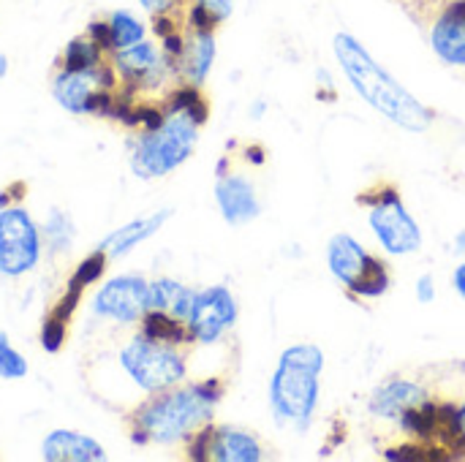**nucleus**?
<instances>
[{
  "instance_id": "8",
  "label": "nucleus",
  "mask_w": 465,
  "mask_h": 462,
  "mask_svg": "<svg viewBox=\"0 0 465 462\" xmlns=\"http://www.w3.org/2000/svg\"><path fill=\"white\" fill-rule=\"evenodd\" d=\"M330 270L357 297H381L390 286L387 264L381 259L365 253L346 234H338L330 242Z\"/></svg>"
},
{
  "instance_id": "24",
  "label": "nucleus",
  "mask_w": 465,
  "mask_h": 462,
  "mask_svg": "<svg viewBox=\"0 0 465 462\" xmlns=\"http://www.w3.org/2000/svg\"><path fill=\"white\" fill-rule=\"evenodd\" d=\"M74 237H76V229H74L71 215L63 210H52L44 221V240L49 242L52 253L68 251L74 245Z\"/></svg>"
},
{
  "instance_id": "11",
  "label": "nucleus",
  "mask_w": 465,
  "mask_h": 462,
  "mask_svg": "<svg viewBox=\"0 0 465 462\" xmlns=\"http://www.w3.org/2000/svg\"><path fill=\"white\" fill-rule=\"evenodd\" d=\"M112 65L117 68V76L128 90H155L169 76L180 74L174 63L147 38L134 46L112 52Z\"/></svg>"
},
{
  "instance_id": "27",
  "label": "nucleus",
  "mask_w": 465,
  "mask_h": 462,
  "mask_svg": "<svg viewBox=\"0 0 465 462\" xmlns=\"http://www.w3.org/2000/svg\"><path fill=\"white\" fill-rule=\"evenodd\" d=\"M65 338H68V324L60 321V319L46 316L44 324H41V346H44V351L57 354L65 346Z\"/></svg>"
},
{
  "instance_id": "26",
  "label": "nucleus",
  "mask_w": 465,
  "mask_h": 462,
  "mask_svg": "<svg viewBox=\"0 0 465 462\" xmlns=\"http://www.w3.org/2000/svg\"><path fill=\"white\" fill-rule=\"evenodd\" d=\"M106 264H109V256L101 251V248H95L84 261H79V267L74 270V275H71V280L76 283V286H82V289H87V286H93L104 272H106Z\"/></svg>"
},
{
  "instance_id": "6",
  "label": "nucleus",
  "mask_w": 465,
  "mask_h": 462,
  "mask_svg": "<svg viewBox=\"0 0 465 462\" xmlns=\"http://www.w3.org/2000/svg\"><path fill=\"white\" fill-rule=\"evenodd\" d=\"M120 365L136 387L153 395L172 389L185 378V357L177 346L158 343L144 335H136L123 346Z\"/></svg>"
},
{
  "instance_id": "31",
  "label": "nucleus",
  "mask_w": 465,
  "mask_h": 462,
  "mask_svg": "<svg viewBox=\"0 0 465 462\" xmlns=\"http://www.w3.org/2000/svg\"><path fill=\"white\" fill-rule=\"evenodd\" d=\"M191 3H196V5H202L218 25L223 22V19H229V14H232V5H234V0H191Z\"/></svg>"
},
{
  "instance_id": "12",
  "label": "nucleus",
  "mask_w": 465,
  "mask_h": 462,
  "mask_svg": "<svg viewBox=\"0 0 465 462\" xmlns=\"http://www.w3.org/2000/svg\"><path fill=\"white\" fill-rule=\"evenodd\" d=\"M93 310L117 324H136L150 310V283L139 275H120L101 286Z\"/></svg>"
},
{
  "instance_id": "35",
  "label": "nucleus",
  "mask_w": 465,
  "mask_h": 462,
  "mask_svg": "<svg viewBox=\"0 0 465 462\" xmlns=\"http://www.w3.org/2000/svg\"><path fill=\"white\" fill-rule=\"evenodd\" d=\"M455 289L465 297V264L458 270V275H455Z\"/></svg>"
},
{
  "instance_id": "15",
  "label": "nucleus",
  "mask_w": 465,
  "mask_h": 462,
  "mask_svg": "<svg viewBox=\"0 0 465 462\" xmlns=\"http://www.w3.org/2000/svg\"><path fill=\"white\" fill-rule=\"evenodd\" d=\"M215 199L223 212V218L234 226L248 223L259 215V199L253 185L242 174H226L221 169L218 185H215Z\"/></svg>"
},
{
  "instance_id": "28",
  "label": "nucleus",
  "mask_w": 465,
  "mask_h": 462,
  "mask_svg": "<svg viewBox=\"0 0 465 462\" xmlns=\"http://www.w3.org/2000/svg\"><path fill=\"white\" fill-rule=\"evenodd\" d=\"M82 294H84V289L82 286H76L74 280H68V289H65V294L54 302V308L49 310V316L52 319H60V321H71V316L76 313V308H79V300H82Z\"/></svg>"
},
{
  "instance_id": "4",
  "label": "nucleus",
  "mask_w": 465,
  "mask_h": 462,
  "mask_svg": "<svg viewBox=\"0 0 465 462\" xmlns=\"http://www.w3.org/2000/svg\"><path fill=\"white\" fill-rule=\"evenodd\" d=\"M199 123L188 112H166V120L153 128L142 131V136L131 144V169L142 180H155L174 172L183 161L191 158Z\"/></svg>"
},
{
  "instance_id": "23",
  "label": "nucleus",
  "mask_w": 465,
  "mask_h": 462,
  "mask_svg": "<svg viewBox=\"0 0 465 462\" xmlns=\"http://www.w3.org/2000/svg\"><path fill=\"white\" fill-rule=\"evenodd\" d=\"M109 27H112L114 52H117V49H125V46H134V44H139V41L147 38L144 22H142L136 14L125 11V8H117V11L109 14Z\"/></svg>"
},
{
  "instance_id": "34",
  "label": "nucleus",
  "mask_w": 465,
  "mask_h": 462,
  "mask_svg": "<svg viewBox=\"0 0 465 462\" xmlns=\"http://www.w3.org/2000/svg\"><path fill=\"white\" fill-rule=\"evenodd\" d=\"M458 430H460V441H458V449L465 452V406L458 411Z\"/></svg>"
},
{
  "instance_id": "3",
  "label": "nucleus",
  "mask_w": 465,
  "mask_h": 462,
  "mask_svg": "<svg viewBox=\"0 0 465 462\" xmlns=\"http://www.w3.org/2000/svg\"><path fill=\"white\" fill-rule=\"evenodd\" d=\"M322 351L316 346H294L283 354L272 384L270 403L281 425H305L319 398Z\"/></svg>"
},
{
  "instance_id": "30",
  "label": "nucleus",
  "mask_w": 465,
  "mask_h": 462,
  "mask_svg": "<svg viewBox=\"0 0 465 462\" xmlns=\"http://www.w3.org/2000/svg\"><path fill=\"white\" fill-rule=\"evenodd\" d=\"M139 5L150 16H158V14H180V8L185 5V0H139Z\"/></svg>"
},
{
  "instance_id": "14",
  "label": "nucleus",
  "mask_w": 465,
  "mask_h": 462,
  "mask_svg": "<svg viewBox=\"0 0 465 462\" xmlns=\"http://www.w3.org/2000/svg\"><path fill=\"white\" fill-rule=\"evenodd\" d=\"M433 49L441 60L465 65V0H450L433 19L430 30Z\"/></svg>"
},
{
  "instance_id": "33",
  "label": "nucleus",
  "mask_w": 465,
  "mask_h": 462,
  "mask_svg": "<svg viewBox=\"0 0 465 462\" xmlns=\"http://www.w3.org/2000/svg\"><path fill=\"white\" fill-rule=\"evenodd\" d=\"M450 0H428V25H433V19L441 14V8L447 5Z\"/></svg>"
},
{
  "instance_id": "18",
  "label": "nucleus",
  "mask_w": 465,
  "mask_h": 462,
  "mask_svg": "<svg viewBox=\"0 0 465 462\" xmlns=\"http://www.w3.org/2000/svg\"><path fill=\"white\" fill-rule=\"evenodd\" d=\"M428 398H425V389L411 384V381H387L376 395H373V414L384 417V419H395L401 422L409 411H414L417 406H422Z\"/></svg>"
},
{
  "instance_id": "2",
  "label": "nucleus",
  "mask_w": 465,
  "mask_h": 462,
  "mask_svg": "<svg viewBox=\"0 0 465 462\" xmlns=\"http://www.w3.org/2000/svg\"><path fill=\"white\" fill-rule=\"evenodd\" d=\"M335 52H338V60L343 65V71L349 74L351 84L379 109L384 112L390 120H395L398 125L403 128H411V131H422L430 125V112L414 101L384 68H379L373 63V57L346 33L335 35Z\"/></svg>"
},
{
  "instance_id": "16",
  "label": "nucleus",
  "mask_w": 465,
  "mask_h": 462,
  "mask_svg": "<svg viewBox=\"0 0 465 462\" xmlns=\"http://www.w3.org/2000/svg\"><path fill=\"white\" fill-rule=\"evenodd\" d=\"M41 457L46 462H101L106 460V449L82 433L54 430L41 444Z\"/></svg>"
},
{
  "instance_id": "10",
  "label": "nucleus",
  "mask_w": 465,
  "mask_h": 462,
  "mask_svg": "<svg viewBox=\"0 0 465 462\" xmlns=\"http://www.w3.org/2000/svg\"><path fill=\"white\" fill-rule=\"evenodd\" d=\"M188 457L191 460L256 462L264 460V447L256 436L245 430L204 425L188 438Z\"/></svg>"
},
{
  "instance_id": "13",
  "label": "nucleus",
  "mask_w": 465,
  "mask_h": 462,
  "mask_svg": "<svg viewBox=\"0 0 465 462\" xmlns=\"http://www.w3.org/2000/svg\"><path fill=\"white\" fill-rule=\"evenodd\" d=\"M237 319V305L223 286H213L202 294H196L191 313H188V327L193 332L196 343H215L221 340Z\"/></svg>"
},
{
  "instance_id": "32",
  "label": "nucleus",
  "mask_w": 465,
  "mask_h": 462,
  "mask_svg": "<svg viewBox=\"0 0 465 462\" xmlns=\"http://www.w3.org/2000/svg\"><path fill=\"white\" fill-rule=\"evenodd\" d=\"M398 5H403L420 25H428V0H395Z\"/></svg>"
},
{
  "instance_id": "7",
  "label": "nucleus",
  "mask_w": 465,
  "mask_h": 462,
  "mask_svg": "<svg viewBox=\"0 0 465 462\" xmlns=\"http://www.w3.org/2000/svg\"><path fill=\"white\" fill-rule=\"evenodd\" d=\"M360 202L371 207V226L376 229L381 245L390 253H411L420 248V242H422L420 226L406 212V207L392 185H376L368 193H362Z\"/></svg>"
},
{
  "instance_id": "22",
  "label": "nucleus",
  "mask_w": 465,
  "mask_h": 462,
  "mask_svg": "<svg viewBox=\"0 0 465 462\" xmlns=\"http://www.w3.org/2000/svg\"><path fill=\"white\" fill-rule=\"evenodd\" d=\"M104 54H106V52L84 33V35H76V38H71V41L65 44V49H63V54H60V68H71V71H76V68H90V65L104 63V60H106Z\"/></svg>"
},
{
  "instance_id": "29",
  "label": "nucleus",
  "mask_w": 465,
  "mask_h": 462,
  "mask_svg": "<svg viewBox=\"0 0 465 462\" xmlns=\"http://www.w3.org/2000/svg\"><path fill=\"white\" fill-rule=\"evenodd\" d=\"M106 54H112L114 52V41H112V27H109V19H93L90 25H87V30H84Z\"/></svg>"
},
{
  "instance_id": "19",
  "label": "nucleus",
  "mask_w": 465,
  "mask_h": 462,
  "mask_svg": "<svg viewBox=\"0 0 465 462\" xmlns=\"http://www.w3.org/2000/svg\"><path fill=\"white\" fill-rule=\"evenodd\" d=\"M215 60V38L210 30H191L185 33V46L180 54V76L191 84H202Z\"/></svg>"
},
{
  "instance_id": "9",
  "label": "nucleus",
  "mask_w": 465,
  "mask_h": 462,
  "mask_svg": "<svg viewBox=\"0 0 465 462\" xmlns=\"http://www.w3.org/2000/svg\"><path fill=\"white\" fill-rule=\"evenodd\" d=\"M41 259V231L22 204L0 210V275H27Z\"/></svg>"
},
{
  "instance_id": "21",
  "label": "nucleus",
  "mask_w": 465,
  "mask_h": 462,
  "mask_svg": "<svg viewBox=\"0 0 465 462\" xmlns=\"http://www.w3.org/2000/svg\"><path fill=\"white\" fill-rule=\"evenodd\" d=\"M142 335L150 340H158V343L177 346V349L193 343V332H191L188 321L174 319V316L161 313V310H147L142 316Z\"/></svg>"
},
{
  "instance_id": "17",
  "label": "nucleus",
  "mask_w": 465,
  "mask_h": 462,
  "mask_svg": "<svg viewBox=\"0 0 465 462\" xmlns=\"http://www.w3.org/2000/svg\"><path fill=\"white\" fill-rule=\"evenodd\" d=\"M169 215H172V210H158V212H153V215H147V218L131 221L128 226L112 231L109 237H104L98 248H101L109 259H120V256L131 253L136 245H142L144 240H150V237L169 221Z\"/></svg>"
},
{
  "instance_id": "5",
  "label": "nucleus",
  "mask_w": 465,
  "mask_h": 462,
  "mask_svg": "<svg viewBox=\"0 0 465 462\" xmlns=\"http://www.w3.org/2000/svg\"><path fill=\"white\" fill-rule=\"evenodd\" d=\"M117 79H120L117 68L106 65V60L90 68H76V71L60 68L52 79V95L63 109L74 114L109 117L117 101V93H114Z\"/></svg>"
},
{
  "instance_id": "36",
  "label": "nucleus",
  "mask_w": 465,
  "mask_h": 462,
  "mask_svg": "<svg viewBox=\"0 0 465 462\" xmlns=\"http://www.w3.org/2000/svg\"><path fill=\"white\" fill-rule=\"evenodd\" d=\"M8 74V57L5 54H0V82H3V76Z\"/></svg>"
},
{
  "instance_id": "25",
  "label": "nucleus",
  "mask_w": 465,
  "mask_h": 462,
  "mask_svg": "<svg viewBox=\"0 0 465 462\" xmlns=\"http://www.w3.org/2000/svg\"><path fill=\"white\" fill-rule=\"evenodd\" d=\"M27 376V359L11 346L8 335L0 329V378L5 381H19Z\"/></svg>"
},
{
  "instance_id": "20",
  "label": "nucleus",
  "mask_w": 465,
  "mask_h": 462,
  "mask_svg": "<svg viewBox=\"0 0 465 462\" xmlns=\"http://www.w3.org/2000/svg\"><path fill=\"white\" fill-rule=\"evenodd\" d=\"M193 300H196V294L172 278H161V280L150 283V310H161V313L188 321Z\"/></svg>"
},
{
  "instance_id": "1",
  "label": "nucleus",
  "mask_w": 465,
  "mask_h": 462,
  "mask_svg": "<svg viewBox=\"0 0 465 462\" xmlns=\"http://www.w3.org/2000/svg\"><path fill=\"white\" fill-rule=\"evenodd\" d=\"M221 398H223L221 381H199V384L155 392L147 403H142L134 411L131 441L136 447H150V444L169 447L177 441H188L196 430L210 425Z\"/></svg>"
}]
</instances>
